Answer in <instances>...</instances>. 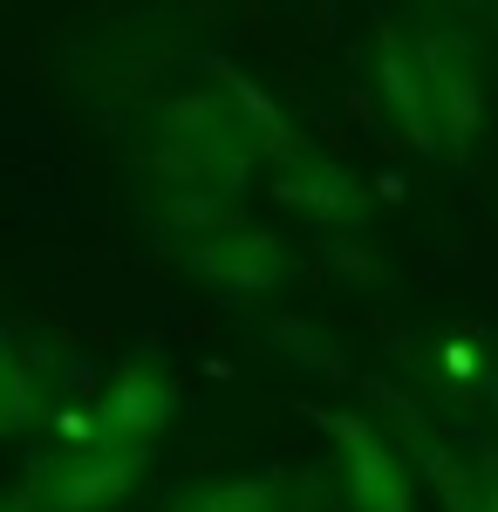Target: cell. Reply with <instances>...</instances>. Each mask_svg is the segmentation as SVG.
Returning <instances> with one entry per match:
<instances>
[{
    "instance_id": "cell-1",
    "label": "cell",
    "mask_w": 498,
    "mask_h": 512,
    "mask_svg": "<svg viewBox=\"0 0 498 512\" xmlns=\"http://www.w3.org/2000/svg\"><path fill=\"white\" fill-rule=\"evenodd\" d=\"M151 164L164 185L178 192H205V198H239L246 178H253V137L232 110L226 89H198V96H178L157 110V137H151Z\"/></svg>"
},
{
    "instance_id": "cell-2",
    "label": "cell",
    "mask_w": 498,
    "mask_h": 512,
    "mask_svg": "<svg viewBox=\"0 0 498 512\" xmlns=\"http://www.w3.org/2000/svg\"><path fill=\"white\" fill-rule=\"evenodd\" d=\"M178 260H185V274H198L205 287H219V294H239V301L280 294V287L294 280L287 246H280L267 226L239 219V212H232L226 226H212V233L178 239Z\"/></svg>"
},
{
    "instance_id": "cell-3",
    "label": "cell",
    "mask_w": 498,
    "mask_h": 512,
    "mask_svg": "<svg viewBox=\"0 0 498 512\" xmlns=\"http://www.w3.org/2000/svg\"><path fill=\"white\" fill-rule=\"evenodd\" d=\"M417 62H423V82H430V110H437V137L444 151H471L478 123H485V76H478V48L464 28L451 21H430L417 28Z\"/></svg>"
},
{
    "instance_id": "cell-4",
    "label": "cell",
    "mask_w": 498,
    "mask_h": 512,
    "mask_svg": "<svg viewBox=\"0 0 498 512\" xmlns=\"http://www.w3.org/2000/svg\"><path fill=\"white\" fill-rule=\"evenodd\" d=\"M151 465V444H89L69 465H35L28 472V492L41 499V512H103L116 506Z\"/></svg>"
},
{
    "instance_id": "cell-5",
    "label": "cell",
    "mask_w": 498,
    "mask_h": 512,
    "mask_svg": "<svg viewBox=\"0 0 498 512\" xmlns=\"http://www.w3.org/2000/svg\"><path fill=\"white\" fill-rule=\"evenodd\" d=\"M321 431L342 444V499L355 512H417L410 492V451H396L362 417H321Z\"/></svg>"
},
{
    "instance_id": "cell-6",
    "label": "cell",
    "mask_w": 498,
    "mask_h": 512,
    "mask_svg": "<svg viewBox=\"0 0 498 512\" xmlns=\"http://www.w3.org/2000/svg\"><path fill=\"white\" fill-rule=\"evenodd\" d=\"M369 82H376V103H383L389 130L417 158H437L444 137H437V110H430V82H423L417 41L396 35V28H376V41H369Z\"/></svg>"
},
{
    "instance_id": "cell-7",
    "label": "cell",
    "mask_w": 498,
    "mask_h": 512,
    "mask_svg": "<svg viewBox=\"0 0 498 512\" xmlns=\"http://www.w3.org/2000/svg\"><path fill=\"white\" fill-rule=\"evenodd\" d=\"M171 417H178V383L164 376L157 355H130L96 403V444H151Z\"/></svg>"
},
{
    "instance_id": "cell-8",
    "label": "cell",
    "mask_w": 498,
    "mask_h": 512,
    "mask_svg": "<svg viewBox=\"0 0 498 512\" xmlns=\"http://www.w3.org/2000/svg\"><path fill=\"white\" fill-rule=\"evenodd\" d=\"M62 349L35 342V328L7 321V355H0V431H35L41 417H55L62 403Z\"/></svg>"
},
{
    "instance_id": "cell-9",
    "label": "cell",
    "mask_w": 498,
    "mask_h": 512,
    "mask_svg": "<svg viewBox=\"0 0 498 512\" xmlns=\"http://www.w3.org/2000/svg\"><path fill=\"white\" fill-rule=\"evenodd\" d=\"M157 512H314V478L307 472H253V478H205L171 492Z\"/></svg>"
},
{
    "instance_id": "cell-10",
    "label": "cell",
    "mask_w": 498,
    "mask_h": 512,
    "mask_svg": "<svg viewBox=\"0 0 498 512\" xmlns=\"http://www.w3.org/2000/svg\"><path fill=\"white\" fill-rule=\"evenodd\" d=\"M212 76L226 82L232 110H239V123H246V137H253V151H260V158H273L280 171H301L307 158H321L307 137H294V123L273 110V96H267L253 76H239V69H226V62H212Z\"/></svg>"
},
{
    "instance_id": "cell-11",
    "label": "cell",
    "mask_w": 498,
    "mask_h": 512,
    "mask_svg": "<svg viewBox=\"0 0 498 512\" xmlns=\"http://www.w3.org/2000/svg\"><path fill=\"white\" fill-rule=\"evenodd\" d=\"M280 198L307 219H362L369 212V198L355 192V178L335 158H307L301 171H280Z\"/></svg>"
}]
</instances>
